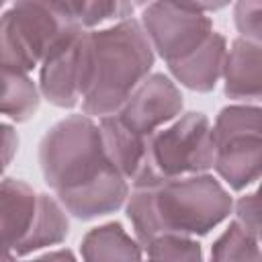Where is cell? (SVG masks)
I'll use <instances>...</instances> for the list:
<instances>
[{"mask_svg": "<svg viewBox=\"0 0 262 262\" xmlns=\"http://www.w3.org/2000/svg\"><path fill=\"white\" fill-rule=\"evenodd\" d=\"M184 106V96L178 84L166 74L151 72L127 96L115 113L117 121L133 135L145 139L164 125L172 123Z\"/></svg>", "mask_w": 262, "mask_h": 262, "instance_id": "cell-9", "label": "cell"}, {"mask_svg": "<svg viewBox=\"0 0 262 262\" xmlns=\"http://www.w3.org/2000/svg\"><path fill=\"white\" fill-rule=\"evenodd\" d=\"M88 68V31L76 27L63 35L39 66V94L59 108L82 102Z\"/></svg>", "mask_w": 262, "mask_h": 262, "instance_id": "cell-8", "label": "cell"}, {"mask_svg": "<svg viewBox=\"0 0 262 262\" xmlns=\"http://www.w3.org/2000/svg\"><path fill=\"white\" fill-rule=\"evenodd\" d=\"M137 20L154 53L166 63L184 57L215 31L211 16L199 10L196 4L149 2L141 6Z\"/></svg>", "mask_w": 262, "mask_h": 262, "instance_id": "cell-7", "label": "cell"}, {"mask_svg": "<svg viewBox=\"0 0 262 262\" xmlns=\"http://www.w3.org/2000/svg\"><path fill=\"white\" fill-rule=\"evenodd\" d=\"M233 23L242 39L260 43L262 39V2L242 0L233 6Z\"/></svg>", "mask_w": 262, "mask_h": 262, "instance_id": "cell-18", "label": "cell"}, {"mask_svg": "<svg viewBox=\"0 0 262 262\" xmlns=\"http://www.w3.org/2000/svg\"><path fill=\"white\" fill-rule=\"evenodd\" d=\"M39 168L66 213L82 221L119 211L129 196V182L104 154L98 123L84 113L47 129L39 141Z\"/></svg>", "mask_w": 262, "mask_h": 262, "instance_id": "cell-1", "label": "cell"}, {"mask_svg": "<svg viewBox=\"0 0 262 262\" xmlns=\"http://www.w3.org/2000/svg\"><path fill=\"white\" fill-rule=\"evenodd\" d=\"M2 10H4V4H2V2H0V12H2Z\"/></svg>", "mask_w": 262, "mask_h": 262, "instance_id": "cell-22", "label": "cell"}, {"mask_svg": "<svg viewBox=\"0 0 262 262\" xmlns=\"http://www.w3.org/2000/svg\"><path fill=\"white\" fill-rule=\"evenodd\" d=\"M209 262H260V237L237 221H229L213 242Z\"/></svg>", "mask_w": 262, "mask_h": 262, "instance_id": "cell-15", "label": "cell"}, {"mask_svg": "<svg viewBox=\"0 0 262 262\" xmlns=\"http://www.w3.org/2000/svg\"><path fill=\"white\" fill-rule=\"evenodd\" d=\"M235 219L244 229H248L250 233L258 235L260 237V207H258V190H252V192H246L242 194L233 207H231Z\"/></svg>", "mask_w": 262, "mask_h": 262, "instance_id": "cell-19", "label": "cell"}, {"mask_svg": "<svg viewBox=\"0 0 262 262\" xmlns=\"http://www.w3.org/2000/svg\"><path fill=\"white\" fill-rule=\"evenodd\" d=\"M98 129H100V137H102V147L104 154L108 158V162L115 166V170L131 184L139 162H141V154H143V141L141 137L133 135L131 131H127L115 115L111 117H102L98 119Z\"/></svg>", "mask_w": 262, "mask_h": 262, "instance_id": "cell-14", "label": "cell"}, {"mask_svg": "<svg viewBox=\"0 0 262 262\" xmlns=\"http://www.w3.org/2000/svg\"><path fill=\"white\" fill-rule=\"evenodd\" d=\"M227 53V39L219 31H213L196 49L184 57L166 63L174 82L192 92H211L223 72Z\"/></svg>", "mask_w": 262, "mask_h": 262, "instance_id": "cell-11", "label": "cell"}, {"mask_svg": "<svg viewBox=\"0 0 262 262\" xmlns=\"http://www.w3.org/2000/svg\"><path fill=\"white\" fill-rule=\"evenodd\" d=\"M84 262H143V246L119 221H108L86 231L80 242Z\"/></svg>", "mask_w": 262, "mask_h": 262, "instance_id": "cell-12", "label": "cell"}, {"mask_svg": "<svg viewBox=\"0 0 262 262\" xmlns=\"http://www.w3.org/2000/svg\"><path fill=\"white\" fill-rule=\"evenodd\" d=\"M27 262H78L74 252L68 250V248H59V250H51V252H45L33 260H27Z\"/></svg>", "mask_w": 262, "mask_h": 262, "instance_id": "cell-21", "label": "cell"}, {"mask_svg": "<svg viewBox=\"0 0 262 262\" xmlns=\"http://www.w3.org/2000/svg\"><path fill=\"white\" fill-rule=\"evenodd\" d=\"M231 207L229 190L209 172L133 188L125 201L127 219L141 246L160 235H207L229 217Z\"/></svg>", "mask_w": 262, "mask_h": 262, "instance_id": "cell-2", "label": "cell"}, {"mask_svg": "<svg viewBox=\"0 0 262 262\" xmlns=\"http://www.w3.org/2000/svg\"><path fill=\"white\" fill-rule=\"evenodd\" d=\"M66 8L70 10L78 27H82L84 31H94L100 25H106V23L115 25L131 18L135 4L94 0V2H66Z\"/></svg>", "mask_w": 262, "mask_h": 262, "instance_id": "cell-16", "label": "cell"}, {"mask_svg": "<svg viewBox=\"0 0 262 262\" xmlns=\"http://www.w3.org/2000/svg\"><path fill=\"white\" fill-rule=\"evenodd\" d=\"M18 149V133L14 125L0 121V178Z\"/></svg>", "mask_w": 262, "mask_h": 262, "instance_id": "cell-20", "label": "cell"}, {"mask_svg": "<svg viewBox=\"0 0 262 262\" xmlns=\"http://www.w3.org/2000/svg\"><path fill=\"white\" fill-rule=\"evenodd\" d=\"M156 53L137 18L88 31V68L82 113L115 115L143 78L151 74Z\"/></svg>", "mask_w": 262, "mask_h": 262, "instance_id": "cell-3", "label": "cell"}, {"mask_svg": "<svg viewBox=\"0 0 262 262\" xmlns=\"http://www.w3.org/2000/svg\"><path fill=\"white\" fill-rule=\"evenodd\" d=\"M223 92L239 104H258L262 96V45L235 37L223 61Z\"/></svg>", "mask_w": 262, "mask_h": 262, "instance_id": "cell-10", "label": "cell"}, {"mask_svg": "<svg viewBox=\"0 0 262 262\" xmlns=\"http://www.w3.org/2000/svg\"><path fill=\"white\" fill-rule=\"evenodd\" d=\"M41 104L37 82L20 70L0 63V115L14 123H25L35 117Z\"/></svg>", "mask_w": 262, "mask_h": 262, "instance_id": "cell-13", "label": "cell"}, {"mask_svg": "<svg viewBox=\"0 0 262 262\" xmlns=\"http://www.w3.org/2000/svg\"><path fill=\"white\" fill-rule=\"evenodd\" d=\"M76 27L66 2H16L4 6L0 12V63L29 74Z\"/></svg>", "mask_w": 262, "mask_h": 262, "instance_id": "cell-5", "label": "cell"}, {"mask_svg": "<svg viewBox=\"0 0 262 262\" xmlns=\"http://www.w3.org/2000/svg\"><path fill=\"white\" fill-rule=\"evenodd\" d=\"M213 170L231 188L244 190L260 180L262 111L258 104H227L211 125Z\"/></svg>", "mask_w": 262, "mask_h": 262, "instance_id": "cell-6", "label": "cell"}, {"mask_svg": "<svg viewBox=\"0 0 262 262\" xmlns=\"http://www.w3.org/2000/svg\"><path fill=\"white\" fill-rule=\"evenodd\" d=\"M211 121L199 111L180 113L143 141L139 168L129 186L145 188L174 178L207 174L213 168Z\"/></svg>", "mask_w": 262, "mask_h": 262, "instance_id": "cell-4", "label": "cell"}, {"mask_svg": "<svg viewBox=\"0 0 262 262\" xmlns=\"http://www.w3.org/2000/svg\"><path fill=\"white\" fill-rule=\"evenodd\" d=\"M143 262H205L194 237L160 235L143 246Z\"/></svg>", "mask_w": 262, "mask_h": 262, "instance_id": "cell-17", "label": "cell"}]
</instances>
